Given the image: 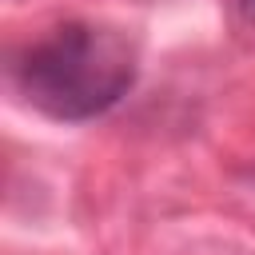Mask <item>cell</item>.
<instances>
[{"instance_id":"cell-1","label":"cell","mask_w":255,"mask_h":255,"mask_svg":"<svg viewBox=\"0 0 255 255\" xmlns=\"http://www.w3.org/2000/svg\"><path fill=\"white\" fill-rule=\"evenodd\" d=\"M135 84V48L96 24H60L16 64L20 96L60 124H84L112 112Z\"/></svg>"},{"instance_id":"cell-2","label":"cell","mask_w":255,"mask_h":255,"mask_svg":"<svg viewBox=\"0 0 255 255\" xmlns=\"http://www.w3.org/2000/svg\"><path fill=\"white\" fill-rule=\"evenodd\" d=\"M235 12H239V20H243V24H251V28H255V0H235Z\"/></svg>"}]
</instances>
